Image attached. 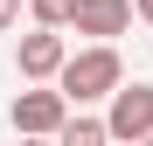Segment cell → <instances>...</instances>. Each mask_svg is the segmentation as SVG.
Instances as JSON below:
<instances>
[{"label": "cell", "mask_w": 153, "mask_h": 146, "mask_svg": "<svg viewBox=\"0 0 153 146\" xmlns=\"http://www.w3.org/2000/svg\"><path fill=\"white\" fill-rule=\"evenodd\" d=\"M28 7H35V28H49V35H63L76 21V0H28Z\"/></svg>", "instance_id": "52a82bcc"}, {"label": "cell", "mask_w": 153, "mask_h": 146, "mask_svg": "<svg viewBox=\"0 0 153 146\" xmlns=\"http://www.w3.org/2000/svg\"><path fill=\"white\" fill-rule=\"evenodd\" d=\"M76 35H91V49H111V35L132 28V0H76Z\"/></svg>", "instance_id": "277c9868"}, {"label": "cell", "mask_w": 153, "mask_h": 146, "mask_svg": "<svg viewBox=\"0 0 153 146\" xmlns=\"http://www.w3.org/2000/svg\"><path fill=\"white\" fill-rule=\"evenodd\" d=\"M132 14H139V21H146V28H153V0H132Z\"/></svg>", "instance_id": "9c48e42d"}, {"label": "cell", "mask_w": 153, "mask_h": 146, "mask_svg": "<svg viewBox=\"0 0 153 146\" xmlns=\"http://www.w3.org/2000/svg\"><path fill=\"white\" fill-rule=\"evenodd\" d=\"M56 146H111V132H105V118H70L56 132Z\"/></svg>", "instance_id": "8992f818"}, {"label": "cell", "mask_w": 153, "mask_h": 146, "mask_svg": "<svg viewBox=\"0 0 153 146\" xmlns=\"http://www.w3.org/2000/svg\"><path fill=\"white\" fill-rule=\"evenodd\" d=\"M56 90L70 97V104H97V97H118V90H125V63H118V49H76V56L63 63Z\"/></svg>", "instance_id": "6da1fadb"}, {"label": "cell", "mask_w": 153, "mask_h": 146, "mask_svg": "<svg viewBox=\"0 0 153 146\" xmlns=\"http://www.w3.org/2000/svg\"><path fill=\"white\" fill-rule=\"evenodd\" d=\"M21 146H49V139H21Z\"/></svg>", "instance_id": "30bf717a"}, {"label": "cell", "mask_w": 153, "mask_h": 146, "mask_svg": "<svg viewBox=\"0 0 153 146\" xmlns=\"http://www.w3.org/2000/svg\"><path fill=\"white\" fill-rule=\"evenodd\" d=\"M7 118H14L21 139H56V132L70 125V97H63V90H21L14 104H7Z\"/></svg>", "instance_id": "7a4b0ae2"}, {"label": "cell", "mask_w": 153, "mask_h": 146, "mask_svg": "<svg viewBox=\"0 0 153 146\" xmlns=\"http://www.w3.org/2000/svg\"><path fill=\"white\" fill-rule=\"evenodd\" d=\"M139 146H153V139H139Z\"/></svg>", "instance_id": "8fae6325"}, {"label": "cell", "mask_w": 153, "mask_h": 146, "mask_svg": "<svg viewBox=\"0 0 153 146\" xmlns=\"http://www.w3.org/2000/svg\"><path fill=\"white\" fill-rule=\"evenodd\" d=\"M21 21V0H0V28H14Z\"/></svg>", "instance_id": "ba28073f"}, {"label": "cell", "mask_w": 153, "mask_h": 146, "mask_svg": "<svg viewBox=\"0 0 153 146\" xmlns=\"http://www.w3.org/2000/svg\"><path fill=\"white\" fill-rule=\"evenodd\" d=\"M63 63H70V49H63V35H49V28L21 35V49H14V70H21L28 84H49V77H63Z\"/></svg>", "instance_id": "5b68a950"}, {"label": "cell", "mask_w": 153, "mask_h": 146, "mask_svg": "<svg viewBox=\"0 0 153 146\" xmlns=\"http://www.w3.org/2000/svg\"><path fill=\"white\" fill-rule=\"evenodd\" d=\"M105 132H111L118 146H139V139H153V84H125V90L111 97V111H105Z\"/></svg>", "instance_id": "3957f363"}]
</instances>
